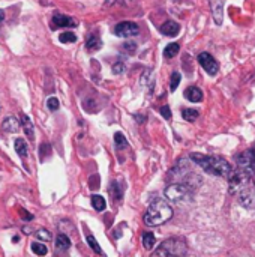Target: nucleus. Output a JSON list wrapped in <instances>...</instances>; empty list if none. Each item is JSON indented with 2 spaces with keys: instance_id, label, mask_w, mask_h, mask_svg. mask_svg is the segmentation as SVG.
I'll return each mask as SVG.
<instances>
[{
  "instance_id": "f8f14e48",
  "label": "nucleus",
  "mask_w": 255,
  "mask_h": 257,
  "mask_svg": "<svg viewBox=\"0 0 255 257\" xmlns=\"http://www.w3.org/2000/svg\"><path fill=\"white\" fill-rule=\"evenodd\" d=\"M179 32H180V26L176 21H167L161 26V33L165 36L173 38V36H177Z\"/></svg>"
},
{
  "instance_id": "cd10ccee",
  "label": "nucleus",
  "mask_w": 255,
  "mask_h": 257,
  "mask_svg": "<svg viewBox=\"0 0 255 257\" xmlns=\"http://www.w3.org/2000/svg\"><path fill=\"white\" fill-rule=\"evenodd\" d=\"M47 107L51 110V111H56L59 107H60V102H59V99L57 98H54V96H51L48 101H47Z\"/></svg>"
},
{
  "instance_id": "dca6fc26",
  "label": "nucleus",
  "mask_w": 255,
  "mask_h": 257,
  "mask_svg": "<svg viewBox=\"0 0 255 257\" xmlns=\"http://www.w3.org/2000/svg\"><path fill=\"white\" fill-rule=\"evenodd\" d=\"M86 47L87 50L90 51H95V50H99L102 47V42H101V38L98 35H90L89 39L86 41Z\"/></svg>"
},
{
  "instance_id": "f257e3e1",
  "label": "nucleus",
  "mask_w": 255,
  "mask_h": 257,
  "mask_svg": "<svg viewBox=\"0 0 255 257\" xmlns=\"http://www.w3.org/2000/svg\"><path fill=\"white\" fill-rule=\"evenodd\" d=\"M191 160H194L204 172L221 176V178H230L233 173L230 164L221 158V157H212V155H203V154H191Z\"/></svg>"
},
{
  "instance_id": "f3484780",
  "label": "nucleus",
  "mask_w": 255,
  "mask_h": 257,
  "mask_svg": "<svg viewBox=\"0 0 255 257\" xmlns=\"http://www.w3.org/2000/svg\"><path fill=\"white\" fill-rule=\"evenodd\" d=\"M155 244H156L155 235L150 233V232H144L143 233V247H144V250H147V251L152 250L155 247Z\"/></svg>"
},
{
  "instance_id": "f03ea898",
  "label": "nucleus",
  "mask_w": 255,
  "mask_h": 257,
  "mask_svg": "<svg viewBox=\"0 0 255 257\" xmlns=\"http://www.w3.org/2000/svg\"><path fill=\"white\" fill-rule=\"evenodd\" d=\"M171 217H173L171 206L165 200L158 199V200H153L150 206L147 208L146 215H144V223L150 227H155V226H161L167 223Z\"/></svg>"
},
{
  "instance_id": "a211bd4d",
  "label": "nucleus",
  "mask_w": 255,
  "mask_h": 257,
  "mask_svg": "<svg viewBox=\"0 0 255 257\" xmlns=\"http://www.w3.org/2000/svg\"><path fill=\"white\" fill-rule=\"evenodd\" d=\"M56 247H57V250H62V251L68 250V248L71 247L69 238H68L65 233H60V235L57 236V239H56Z\"/></svg>"
},
{
  "instance_id": "9d476101",
  "label": "nucleus",
  "mask_w": 255,
  "mask_h": 257,
  "mask_svg": "<svg viewBox=\"0 0 255 257\" xmlns=\"http://www.w3.org/2000/svg\"><path fill=\"white\" fill-rule=\"evenodd\" d=\"M224 2L225 0H210V8L213 14V20L216 24H222V17H224Z\"/></svg>"
},
{
  "instance_id": "ddd939ff",
  "label": "nucleus",
  "mask_w": 255,
  "mask_h": 257,
  "mask_svg": "<svg viewBox=\"0 0 255 257\" xmlns=\"http://www.w3.org/2000/svg\"><path fill=\"white\" fill-rule=\"evenodd\" d=\"M21 128L24 130L26 136L33 140L35 139V130H33V122L27 114H21Z\"/></svg>"
},
{
  "instance_id": "c756f323",
  "label": "nucleus",
  "mask_w": 255,
  "mask_h": 257,
  "mask_svg": "<svg viewBox=\"0 0 255 257\" xmlns=\"http://www.w3.org/2000/svg\"><path fill=\"white\" fill-rule=\"evenodd\" d=\"M113 72H114V74H122V72H125V63L116 62V63L113 65Z\"/></svg>"
},
{
  "instance_id": "7ed1b4c3",
  "label": "nucleus",
  "mask_w": 255,
  "mask_h": 257,
  "mask_svg": "<svg viewBox=\"0 0 255 257\" xmlns=\"http://www.w3.org/2000/svg\"><path fill=\"white\" fill-rule=\"evenodd\" d=\"M186 254V245L179 238H170L164 241L159 248L153 253V256H185Z\"/></svg>"
},
{
  "instance_id": "6ab92c4d",
  "label": "nucleus",
  "mask_w": 255,
  "mask_h": 257,
  "mask_svg": "<svg viewBox=\"0 0 255 257\" xmlns=\"http://www.w3.org/2000/svg\"><path fill=\"white\" fill-rule=\"evenodd\" d=\"M179 50H180V45H179L177 42H171V44H168V45L165 47L164 56H165L167 59H171V57H174V56L179 53Z\"/></svg>"
},
{
  "instance_id": "bb28decb",
  "label": "nucleus",
  "mask_w": 255,
  "mask_h": 257,
  "mask_svg": "<svg viewBox=\"0 0 255 257\" xmlns=\"http://www.w3.org/2000/svg\"><path fill=\"white\" fill-rule=\"evenodd\" d=\"M87 242H89V245H90V248L95 251V253H98V254H102V250H101V247H99V244L96 242V239L92 236V235H89L87 236Z\"/></svg>"
},
{
  "instance_id": "7c9ffc66",
  "label": "nucleus",
  "mask_w": 255,
  "mask_h": 257,
  "mask_svg": "<svg viewBox=\"0 0 255 257\" xmlns=\"http://www.w3.org/2000/svg\"><path fill=\"white\" fill-rule=\"evenodd\" d=\"M161 113H162V116H164L165 119H171V110H170L168 105H162V107H161Z\"/></svg>"
},
{
  "instance_id": "473e14b6",
  "label": "nucleus",
  "mask_w": 255,
  "mask_h": 257,
  "mask_svg": "<svg viewBox=\"0 0 255 257\" xmlns=\"http://www.w3.org/2000/svg\"><path fill=\"white\" fill-rule=\"evenodd\" d=\"M20 212L23 214V217H24L26 220H32V218H33V215H30V214H27V212H26V211H24L23 208H20Z\"/></svg>"
},
{
  "instance_id": "0eeeda50",
  "label": "nucleus",
  "mask_w": 255,
  "mask_h": 257,
  "mask_svg": "<svg viewBox=\"0 0 255 257\" xmlns=\"http://www.w3.org/2000/svg\"><path fill=\"white\" fill-rule=\"evenodd\" d=\"M140 29L135 23L132 21H123V23H119L114 29V33L119 36V38H132L135 35H138Z\"/></svg>"
},
{
  "instance_id": "4468645a",
  "label": "nucleus",
  "mask_w": 255,
  "mask_h": 257,
  "mask_svg": "<svg viewBox=\"0 0 255 257\" xmlns=\"http://www.w3.org/2000/svg\"><path fill=\"white\" fill-rule=\"evenodd\" d=\"M185 98L191 102H200L203 99V92L195 87V86H191L185 90Z\"/></svg>"
},
{
  "instance_id": "72a5a7b5",
  "label": "nucleus",
  "mask_w": 255,
  "mask_h": 257,
  "mask_svg": "<svg viewBox=\"0 0 255 257\" xmlns=\"http://www.w3.org/2000/svg\"><path fill=\"white\" fill-rule=\"evenodd\" d=\"M3 20H5V12H3V11L0 9V23H2Z\"/></svg>"
},
{
  "instance_id": "b1692460",
  "label": "nucleus",
  "mask_w": 255,
  "mask_h": 257,
  "mask_svg": "<svg viewBox=\"0 0 255 257\" xmlns=\"http://www.w3.org/2000/svg\"><path fill=\"white\" fill-rule=\"evenodd\" d=\"M114 142H116V146H117L119 149H123V148H126V146H128V140H126V137H125L122 133H116V136H114Z\"/></svg>"
},
{
  "instance_id": "9b49d317",
  "label": "nucleus",
  "mask_w": 255,
  "mask_h": 257,
  "mask_svg": "<svg viewBox=\"0 0 255 257\" xmlns=\"http://www.w3.org/2000/svg\"><path fill=\"white\" fill-rule=\"evenodd\" d=\"M20 126H21V123H20L15 117L9 116V117H6V119L3 120V123H2V131H3V133H8V134H15V133L20 131Z\"/></svg>"
},
{
  "instance_id": "393cba45",
  "label": "nucleus",
  "mask_w": 255,
  "mask_h": 257,
  "mask_svg": "<svg viewBox=\"0 0 255 257\" xmlns=\"http://www.w3.org/2000/svg\"><path fill=\"white\" fill-rule=\"evenodd\" d=\"M59 39H60L63 44H68V42H75V41H77V36H75V33H72V32H63V33H60Z\"/></svg>"
},
{
  "instance_id": "2eb2a0df",
  "label": "nucleus",
  "mask_w": 255,
  "mask_h": 257,
  "mask_svg": "<svg viewBox=\"0 0 255 257\" xmlns=\"http://www.w3.org/2000/svg\"><path fill=\"white\" fill-rule=\"evenodd\" d=\"M15 151L20 155V158H23V160L27 158V155H29V146H27V143H26L24 139H17L15 140Z\"/></svg>"
},
{
  "instance_id": "4be33fe9",
  "label": "nucleus",
  "mask_w": 255,
  "mask_h": 257,
  "mask_svg": "<svg viewBox=\"0 0 255 257\" xmlns=\"http://www.w3.org/2000/svg\"><path fill=\"white\" fill-rule=\"evenodd\" d=\"M183 119L188 120V122H194L197 117H198V110H194V108H185L183 113H182Z\"/></svg>"
},
{
  "instance_id": "1a4fd4ad",
  "label": "nucleus",
  "mask_w": 255,
  "mask_h": 257,
  "mask_svg": "<svg viewBox=\"0 0 255 257\" xmlns=\"http://www.w3.org/2000/svg\"><path fill=\"white\" fill-rule=\"evenodd\" d=\"M53 26L54 27H74V26H77V21L72 17H68L63 14H54L53 15Z\"/></svg>"
},
{
  "instance_id": "c85d7f7f",
  "label": "nucleus",
  "mask_w": 255,
  "mask_h": 257,
  "mask_svg": "<svg viewBox=\"0 0 255 257\" xmlns=\"http://www.w3.org/2000/svg\"><path fill=\"white\" fill-rule=\"evenodd\" d=\"M179 83H180V74L179 72H173V75H171V86H170L171 92H174L177 89Z\"/></svg>"
},
{
  "instance_id": "20e7f679",
  "label": "nucleus",
  "mask_w": 255,
  "mask_h": 257,
  "mask_svg": "<svg viewBox=\"0 0 255 257\" xmlns=\"http://www.w3.org/2000/svg\"><path fill=\"white\" fill-rule=\"evenodd\" d=\"M191 190L188 187V184H173L170 187H167L165 190V197L174 203H182L189 200L191 197Z\"/></svg>"
},
{
  "instance_id": "39448f33",
  "label": "nucleus",
  "mask_w": 255,
  "mask_h": 257,
  "mask_svg": "<svg viewBox=\"0 0 255 257\" xmlns=\"http://www.w3.org/2000/svg\"><path fill=\"white\" fill-rule=\"evenodd\" d=\"M237 200L239 203L246 208V209H255V187H252L251 184L243 187L237 194Z\"/></svg>"
},
{
  "instance_id": "5701e85b",
  "label": "nucleus",
  "mask_w": 255,
  "mask_h": 257,
  "mask_svg": "<svg viewBox=\"0 0 255 257\" xmlns=\"http://www.w3.org/2000/svg\"><path fill=\"white\" fill-rule=\"evenodd\" d=\"M32 251H33L35 254H38V256H45V254L48 253L47 247H45L44 244H39V242H33V244H32Z\"/></svg>"
},
{
  "instance_id": "f704fd0d",
  "label": "nucleus",
  "mask_w": 255,
  "mask_h": 257,
  "mask_svg": "<svg viewBox=\"0 0 255 257\" xmlns=\"http://www.w3.org/2000/svg\"><path fill=\"white\" fill-rule=\"evenodd\" d=\"M252 149H254V152H255V146H254V148H252Z\"/></svg>"
},
{
  "instance_id": "a878e982",
  "label": "nucleus",
  "mask_w": 255,
  "mask_h": 257,
  "mask_svg": "<svg viewBox=\"0 0 255 257\" xmlns=\"http://www.w3.org/2000/svg\"><path fill=\"white\" fill-rule=\"evenodd\" d=\"M35 236H36L38 239H41V241H45V242H48V241H51V239H53L51 233H50L47 229H39V230L35 233Z\"/></svg>"
},
{
  "instance_id": "423d86ee",
  "label": "nucleus",
  "mask_w": 255,
  "mask_h": 257,
  "mask_svg": "<svg viewBox=\"0 0 255 257\" xmlns=\"http://www.w3.org/2000/svg\"><path fill=\"white\" fill-rule=\"evenodd\" d=\"M237 166L248 173L255 175V152L254 149L245 151L240 155H237Z\"/></svg>"
},
{
  "instance_id": "6e6552de",
  "label": "nucleus",
  "mask_w": 255,
  "mask_h": 257,
  "mask_svg": "<svg viewBox=\"0 0 255 257\" xmlns=\"http://www.w3.org/2000/svg\"><path fill=\"white\" fill-rule=\"evenodd\" d=\"M198 62H200V65L203 66V69L207 74H210V75L218 74V69H219L218 62L215 60V57L210 53H200L198 54Z\"/></svg>"
},
{
  "instance_id": "412c9836",
  "label": "nucleus",
  "mask_w": 255,
  "mask_h": 257,
  "mask_svg": "<svg viewBox=\"0 0 255 257\" xmlns=\"http://www.w3.org/2000/svg\"><path fill=\"white\" fill-rule=\"evenodd\" d=\"M153 81H155V77H153V71L152 69H147L143 77H141V84L143 86H153Z\"/></svg>"
},
{
  "instance_id": "aec40b11",
  "label": "nucleus",
  "mask_w": 255,
  "mask_h": 257,
  "mask_svg": "<svg viewBox=\"0 0 255 257\" xmlns=\"http://www.w3.org/2000/svg\"><path fill=\"white\" fill-rule=\"evenodd\" d=\"M92 206L96 209V211H104L105 209V206H107V203H105V200H104V197L102 196H99V194H95V196H92Z\"/></svg>"
},
{
  "instance_id": "2f4dec72",
  "label": "nucleus",
  "mask_w": 255,
  "mask_h": 257,
  "mask_svg": "<svg viewBox=\"0 0 255 257\" xmlns=\"http://www.w3.org/2000/svg\"><path fill=\"white\" fill-rule=\"evenodd\" d=\"M125 48H128L131 53H134V51H135V48H137V45H135L134 42H129V44H125Z\"/></svg>"
}]
</instances>
